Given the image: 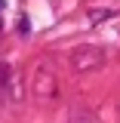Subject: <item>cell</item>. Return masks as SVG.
<instances>
[{"instance_id":"obj_4","label":"cell","mask_w":120,"mask_h":123,"mask_svg":"<svg viewBox=\"0 0 120 123\" xmlns=\"http://www.w3.org/2000/svg\"><path fill=\"white\" fill-rule=\"evenodd\" d=\"M0 9H6V0H0Z\"/></svg>"},{"instance_id":"obj_2","label":"cell","mask_w":120,"mask_h":123,"mask_svg":"<svg viewBox=\"0 0 120 123\" xmlns=\"http://www.w3.org/2000/svg\"><path fill=\"white\" fill-rule=\"evenodd\" d=\"M99 62H102V52H99V49H77V52H74V68H77V71L95 68Z\"/></svg>"},{"instance_id":"obj_5","label":"cell","mask_w":120,"mask_h":123,"mask_svg":"<svg viewBox=\"0 0 120 123\" xmlns=\"http://www.w3.org/2000/svg\"><path fill=\"white\" fill-rule=\"evenodd\" d=\"M0 31H3V22H0Z\"/></svg>"},{"instance_id":"obj_1","label":"cell","mask_w":120,"mask_h":123,"mask_svg":"<svg viewBox=\"0 0 120 123\" xmlns=\"http://www.w3.org/2000/svg\"><path fill=\"white\" fill-rule=\"evenodd\" d=\"M34 92H37L40 98H49V95L56 92V74H52L49 68H40V71H37V83H34Z\"/></svg>"},{"instance_id":"obj_3","label":"cell","mask_w":120,"mask_h":123,"mask_svg":"<svg viewBox=\"0 0 120 123\" xmlns=\"http://www.w3.org/2000/svg\"><path fill=\"white\" fill-rule=\"evenodd\" d=\"M19 31H22V34H28V31H31V25H28V18H22V22H19Z\"/></svg>"}]
</instances>
